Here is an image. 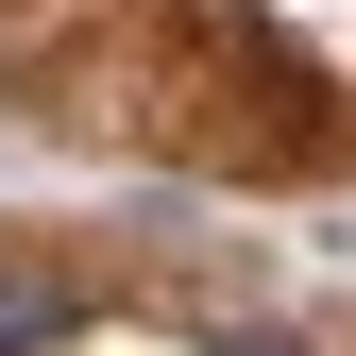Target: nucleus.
I'll return each mask as SVG.
<instances>
[{"label": "nucleus", "mask_w": 356, "mask_h": 356, "mask_svg": "<svg viewBox=\"0 0 356 356\" xmlns=\"http://www.w3.org/2000/svg\"><path fill=\"white\" fill-rule=\"evenodd\" d=\"M220 356H289V339H220Z\"/></svg>", "instance_id": "2"}, {"label": "nucleus", "mask_w": 356, "mask_h": 356, "mask_svg": "<svg viewBox=\"0 0 356 356\" xmlns=\"http://www.w3.org/2000/svg\"><path fill=\"white\" fill-rule=\"evenodd\" d=\"M68 339H85V289L51 254H0V356H68Z\"/></svg>", "instance_id": "1"}]
</instances>
